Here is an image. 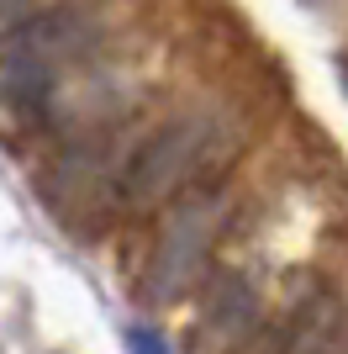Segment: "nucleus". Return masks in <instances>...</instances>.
I'll return each instance as SVG.
<instances>
[{
	"instance_id": "20e7f679",
	"label": "nucleus",
	"mask_w": 348,
	"mask_h": 354,
	"mask_svg": "<svg viewBox=\"0 0 348 354\" xmlns=\"http://www.w3.org/2000/svg\"><path fill=\"white\" fill-rule=\"evenodd\" d=\"M206 317H211L227 339H238V333H248V328L259 323V296H253L238 275H232L227 286H217V296H211V312H206Z\"/></svg>"
},
{
	"instance_id": "423d86ee",
	"label": "nucleus",
	"mask_w": 348,
	"mask_h": 354,
	"mask_svg": "<svg viewBox=\"0 0 348 354\" xmlns=\"http://www.w3.org/2000/svg\"><path fill=\"white\" fill-rule=\"evenodd\" d=\"M27 11H32V0H0V37H6L16 21H27Z\"/></svg>"
},
{
	"instance_id": "f257e3e1",
	"label": "nucleus",
	"mask_w": 348,
	"mask_h": 354,
	"mask_svg": "<svg viewBox=\"0 0 348 354\" xmlns=\"http://www.w3.org/2000/svg\"><path fill=\"white\" fill-rule=\"evenodd\" d=\"M211 138H217V122L206 117V111H190V117H174L169 127H159L137 148L132 169L122 175V201L127 207H153V201L174 196L206 164Z\"/></svg>"
},
{
	"instance_id": "7ed1b4c3",
	"label": "nucleus",
	"mask_w": 348,
	"mask_h": 354,
	"mask_svg": "<svg viewBox=\"0 0 348 354\" xmlns=\"http://www.w3.org/2000/svg\"><path fill=\"white\" fill-rule=\"evenodd\" d=\"M90 43V21L74 11H58V16H37V21H16L6 37H0V64L16 69H58V59H74L79 48Z\"/></svg>"
},
{
	"instance_id": "f03ea898",
	"label": "nucleus",
	"mask_w": 348,
	"mask_h": 354,
	"mask_svg": "<svg viewBox=\"0 0 348 354\" xmlns=\"http://www.w3.org/2000/svg\"><path fill=\"white\" fill-rule=\"evenodd\" d=\"M217 227H222V196H190L159 238V254H153V270H148V291L174 296L180 286L195 281L211 243H217Z\"/></svg>"
},
{
	"instance_id": "39448f33",
	"label": "nucleus",
	"mask_w": 348,
	"mask_h": 354,
	"mask_svg": "<svg viewBox=\"0 0 348 354\" xmlns=\"http://www.w3.org/2000/svg\"><path fill=\"white\" fill-rule=\"evenodd\" d=\"M127 349L132 354H169V344H164V333L159 328H127Z\"/></svg>"
}]
</instances>
